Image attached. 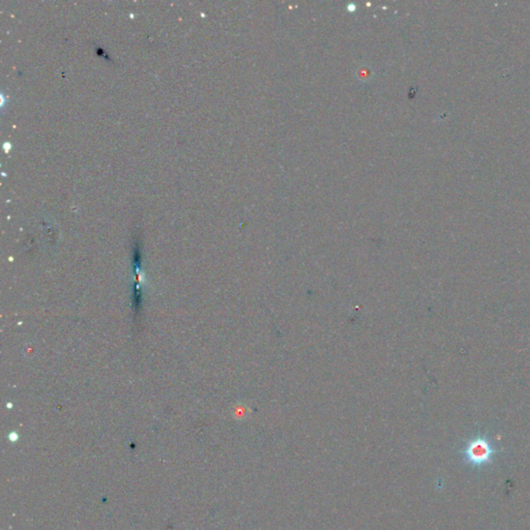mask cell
<instances>
[{
    "mask_svg": "<svg viewBox=\"0 0 530 530\" xmlns=\"http://www.w3.org/2000/svg\"><path fill=\"white\" fill-rule=\"evenodd\" d=\"M465 459L473 466H483L492 461L493 456L498 453L497 449L493 447L490 440L485 436H477L467 442L463 451Z\"/></svg>",
    "mask_w": 530,
    "mask_h": 530,
    "instance_id": "obj_1",
    "label": "cell"
}]
</instances>
